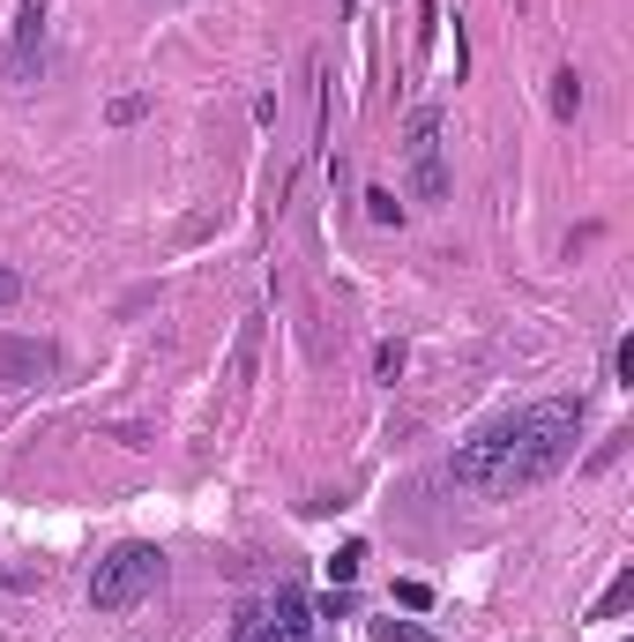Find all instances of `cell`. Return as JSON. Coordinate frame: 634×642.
Wrapping results in <instances>:
<instances>
[{
  "label": "cell",
  "mask_w": 634,
  "mask_h": 642,
  "mask_svg": "<svg viewBox=\"0 0 634 642\" xmlns=\"http://www.w3.org/2000/svg\"><path fill=\"white\" fill-rule=\"evenodd\" d=\"M343 8H359V0H343Z\"/></svg>",
  "instance_id": "18"
},
{
  "label": "cell",
  "mask_w": 634,
  "mask_h": 642,
  "mask_svg": "<svg viewBox=\"0 0 634 642\" xmlns=\"http://www.w3.org/2000/svg\"><path fill=\"white\" fill-rule=\"evenodd\" d=\"M366 217H374V224H396V217H403V202H396L388 187H366Z\"/></svg>",
  "instance_id": "11"
},
{
  "label": "cell",
  "mask_w": 634,
  "mask_h": 642,
  "mask_svg": "<svg viewBox=\"0 0 634 642\" xmlns=\"http://www.w3.org/2000/svg\"><path fill=\"white\" fill-rule=\"evenodd\" d=\"M359 598H351V583H329V598H321V620H351Z\"/></svg>",
  "instance_id": "12"
},
{
  "label": "cell",
  "mask_w": 634,
  "mask_h": 642,
  "mask_svg": "<svg viewBox=\"0 0 634 642\" xmlns=\"http://www.w3.org/2000/svg\"><path fill=\"white\" fill-rule=\"evenodd\" d=\"M575 433H583V396H545L530 411H507L493 427H478L456 448V486L485 493V501H507L523 486H545L552 471L575 464Z\"/></svg>",
  "instance_id": "1"
},
{
  "label": "cell",
  "mask_w": 634,
  "mask_h": 642,
  "mask_svg": "<svg viewBox=\"0 0 634 642\" xmlns=\"http://www.w3.org/2000/svg\"><path fill=\"white\" fill-rule=\"evenodd\" d=\"M239 642H269V612L261 605H239Z\"/></svg>",
  "instance_id": "14"
},
{
  "label": "cell",
  "mask_w": 634,
  "mask_h": 642,
  "mask_svg": "<svg viewBox=\"0 0 634 642\" xmlns=\"http://www.w3.org/2000/svg\"><path fill=\"white\" fill-rule=\"evenodd\" d=\"M627 598H634V568H620V575H612V591L597 598V620H612V612H620Z\"/></svg>",
  "instance_id": "10"
},
{
  "label": "cell",
  "mask_w": 634,
  "mask_h": 642,
  "mask_svg": "<svg viewBox=\"0 0 634 642\" xmlns=\"http://www.w3.org/2000/svg\"><path fill=\"white\" fill-rule=\"evenodd\" d=\"M45 60V0H15V23H8V83H38Z\"/></svg>",
  "instance_id": "4"
},
{
  "label": "cell",
  "mask_w": 634,
  "mask_h": 642,
  "mask_svg": "<svg viewBox=\"0 0 634 642\" xmlns=\"http://www.w3.org/2000/svg\"><path fill=\"white\" fill-rule=\"evenodd\" d=\"M8 300H23V277H15V269H0V306Z\"/></svg>",
  "instance_id": "17"
},
{
  "label": "cell",
  "mask_w": 634,
  "mask_h": 642,
  "mask_svg": "<svg viewBox=\"0 0 634 642\" xmlns=\"http://www.w3.org/2000/svg\"><path fill=\"white\" fill-rule=\"evenodd\" d=\"M157 546H142V538H127V546H113V553L97 560V575H90V605L97 612H127V605H142L150 591H157Z\"/></svg>",
  "instance_id": "2"
},
{
  "label": "cell",
  "mask_w": 634,
  "mask_h": 642,
  "mask_svg": "<svg viewBox=\"0 0 634 642\" xmlns=\"http://www.w3.org/2000/svg\"><path fill=\"white\" fill-rule=\"evenodd\" d=\"M374 642H441V635H425L419 620H374Z\"/></svg>",
  "instance_id": "9"
},
{
  "label": "cell",
  "mask_w": 634,
  "mask_h": 642,
  "mask_svg": "<svg viewBox=\"0 0 634 642\" xmlns=\"http://www.w3.org/2000/svg\"><path fill=\"white\" fill-rule=\"evenodd\" d=\"M552 113H560V120H575V113H583V75H575V68H560V75H552Z\"/></svg>",
  "instance_id": "7"
},
{
  "label": "cell",
  "mask_w": 634,
  "mask_h": 642,
  "mask_svg": "<svg viewBox=\"0 0 634 642\" xmlns=\"http://www.w3.org/2000/svg\"><path fill=\"white\" fill-rule=\"evenodd\" d=\"M269 642H321V635H314V605H306V591H277Z\"/></svg>",
  "instance_id": "6"
},
{
  "label": "cell",
  "mask_w": 634,
  "mask_h": 642,
  "mask_svg": "<svg viewBox=\"0 0 634 642\" xmlns=\"http://www.w3.org/2000/svg\"><path fill=\"white\" fill-rule=\"evenodd\" d=\"M359 568H366V546L351 538V546H337V560H329V583H359Z\"/></svg>",
  "instance_id": "8"
},
{
  "label": "cell",
  "mask_w": 634,
  "mask_h": 642,
  "mask_svg": "<svg viewBox=\"0 0 634 642\" xmlns=\"http://www.w3.org/2000/svg\"><path fill=\"white\" fill-rule=\"evenodd\" d=\"M52 374V351H45L38 337H0V382L8 388H31Z\"/></svg>",
  "instance_id": "5"
},
{
  "label": "cell",
  "mask_w": 634,
  "mask_h": 642,
  "mask_svg": "<svg viewBox=\"0 0 634 642\" xmlns=\"http://www.w3.org/2000/svg\"><path fill=\"white\" fill-rule=\"evenodd\" d=\"M612 374H620V388H634V337L612 343Z\"/></svg>",
  "instance_id": "16"
},
{
  "label": "cell",
  "mask_w": 634,
  "mask_h": 642,
  "mask_svg": "<svg viewBox=\"0 0 634 642\" xmlns=\"http://www.w3.org/2000/svg\"><path fill=\"white\" fill-rule=\"evenodd\" d=\"M374 374H380V382H396V374H403V343H380V351H374Z\"/></svg>",
  "instance_id": "15"
},
{
  "label": "cell",
  "mask_w": 634,
  "mask_h": 642,
  "mask_svg": "<svg viewBox=\"0 0 634 642\" xmlns=\"http://www.w3.org/2000/svg\"><path fill=\"white\" fill-rule=\"evenodd\" d=\"M396 605H403V612H425V605H433V583H419V575L396 583Z\"/></svg>",
  "instance_id": "13"
},
{
  "label": "cell",
  "mask_w": 634,
  "mask_h": 642,
  "mask_svg": "<svg viewBox=\"0 0 634 642\" xmlns=\"http://www.w3.org/2000/svg\"><path fill=\"white\" fill-rule=\"evenodd\" d=\"M403 157H411V195L419 202H448V165H441V113L419 105L403 128Z\"/></svg>",
  "instance_id": "3"
}]
</instances>
